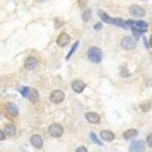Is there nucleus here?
<instances>
[{
	"label": "nucleus",
	"mask_w": 152,
	"mask_h": 152,
	"mask_svg": "<svg viewBox=\"0 0 152 152\" xmlns=\"http://www.w3.org/2000/svg\"><path fill=\"white\" fill-rule=\"evenodd\" d=\"M88 58L91 62L99 63L102 60V51L97 47H90L88 51Z\"/></svg>",
	"instance_id": "f257e3e1"
},
{
	"label": "nucleus",
	"mask_w": 152,
	"mask_h": 152,
	"mask_svg": "<svg viewBox=\"0 0 152 152\" xmlns=\"http://www.w3.org/2000/svg\"><path fill=\"white\" fill-rule=\"evenodd\" d=\"M63 131H64L63 127L58 123H54L48 127V133L53 138H60L62 136Z\"/></svg>",
	"instance_id": "f03ea898"
},
{
	"label": "nucleus",
	"mask_w": 152,
	"mask_h": 152,
	"mask_svg": "<svg viewBox=\"0 0 152 152\" xmlns=\"http://www.w3.org/2000/svg\"><path fill=\"white\" fill-rule=\"evenodd\" d=\"M136 45H137L136 40H134L131 37L127 36V37H123L122 40H121V47L126 50L134 49L136 47Z\"/></svg>",
	"instance_id": "7ed1b4c3"
},
{
	"label": "nucleus",
	"mask_w": 152,
	"mask_h": 152,
	"mask_svg": "<svg viewBox=\"0 0 152 152\" xmlns=\"http://www.w3.org/2000/svg\"><path fill=\"white\" fill-rule=\"evenodd\" d=\"M145 142L143 140H134L129 146V152H144Z\"/></svg>",
	"instance_id": "20e7f679"
},
{
	"label": "nucleus",
	"mask_w": 152,
	"mask_h": 152,
	"mask_svg": "<svg viewBox=\"0 0 152 152\" xmlns=\"http://www.w3.org/2000/svg\"><path fill=\"white\" fill-rule=\"evenodd\" d=\"M64 99H65V93L62 90L56 89V90L52 91V93L50 94V100L53 103H56V104L61 103Z\"/></svg>",
	"instance_id": "39448f33"
},
{
	"label": "nucleus",
	"mask_w": 152,
	"mask_h": 152,
	"mask_svg": "<svg viewBox=\"0 0 152 152\" xmlns=\"http://www.w3.org/2000/svg\"><path fill=\"white\" fill-rule=\"evenodd\" d=\"M129 13H130V15L134 17H142L146 14L144 8L140 6H138V5H133L130 7Z\"/></svg>",
	"instance_id": "423d86ee"
},
{
	"label": "nucleus",
	"mask_w": 152,
	"mask_h": 152,
	"mask_svg": "<svg viewBox=\"0 0 152 152\" xmlns=\"http://www.w3.org/2000/svg\"><path fill=\"white\" fill-rule=\"evenodd\" d=\"M69 41H70V37H69V35L67 33H65V32L60 34L58 37V38H56V44L60 47L67 46L69 43Z\"/></svg>",
	"instance_id": "0eeeda50"
},
{
	"label": "nucleus",
	"mask_w": 152,
	"mask_h": 152,
	"mask_svg": "<svg viewBox=\"0 0 152 152\" xmlns=\"http://www.w3.org/2000/svg\"><path fill=\"white\" fill-rule=\"evenodd\" d=\"M30 142H31V144L36 147V149H41L44 145V141H43V138L40 135H33L30 138Z\"/></svg>",
	"instance_id": "6e6552de"
},
{
	"label": "nucleus",
	"mask_w": 152,
	"mask_h": 152,
	"mask_svg": "<svg viewBox=\"0 0 152 152\" xmlns=\"http://www.w3.org/2000/svg\"><path fill=\"white\" fill-rule=\"evenodd\" d=\"M71 86H72L73 90L75 91L76 93H81L82 91L86 88V84L82 80L76 79L72 82Z\"/></svg>",
	"instance_id": "1a4fd4ad"
},
{
	"label": "nucleus",
	"mask_w": 152,
	"mask_h": 152,
	"mask_svg": "<svg viewBox=\"0 0 152 152\" xmlns=\"http://www.w3.org/2000/svg\"><path fill=\"white\" fill-rule=\"evenodd\" d=\"M86 120L91 124H98L100 121V116L96 112H88L85 115Z\"/></svg>",
	"instance_id": "9d476101"
},
{
	"label": "nucleus",
	"mask_w": 152,
	"mask_h": 152,
	"mask_svg": "<svg viewBox=\"0 0 152 152\" xmlns=\"http://www.w3.org/2000/svg\"><path fill=\"white\" fill-rule=\"evenodd\" d=\"M24 66L26 68L28 69V70H33V69H35L37 66V60L36 59V58H34V56H28V58L25 60Z\"/></svg>",
	"instance_id": "9b49d317"
},
{
	"label": "nucleus",
	"mask_w": 152,
	"mask_h": 152,
	"mask_svg": "<svg viewBox=\"0 0 152 152\" xmlns=\"http://www.w3.org/2000/svg\"><path fill=\"white\" fill-rule=\"evenodd\" d=\"M7 111L8 113V115L11 116V117H16L18 115V107L16 105L15 103L13 102H8L7 104Z\"/></svg>",
	"instance_id": "f8f14e48"
},
{
	"label": "nucleus",
	"mask_w": 152,
	"mask_h": 152,
	"mask_svg": "<svg viewBox=\"0 0 152 152\" xmlns=\"http://www.w3.org/2000/svg\"><path fill=\"white\" fill-rule=\"evenodd\" d=\"M98 15L101 17V19L104 21L105 23H108V24H112V25H116V21L117 18H112L109 16H107L105 12H103L102 10L98 11Z\"/></svg>",
	"instance_id": "ddd939ff"
},
{
	"label": "nucleus",
	"mask_w": 152,
	"mask_h": 152,
	"mask_svg": "<svg viewBox=\"0 0 152 152\" xmlns=\"http://www.w3.org/2000/svg\"><path fill=\"white\" fill-rule=\"evenodd\" d=\"M138 130L135 129V128H130V129H128V130H126V131L124 132L123 134V137L126 140H132V138H134L135 137L138 136Z\"/></svg>",
	"instance_id": "4468645a"
},
{
	"label": "nucleus",
	"mask_w": 152,
	"mask_h": 152,
	"mask_svg": "<svg viewBox=\"0 0 152 152\" xmlns=\"http://www.w3.org/2000/svg\"><path fill=\"white\" fill-rule=\"evenodd\" d=\"M100 137L102 140L106 141H112L115 138L114 133L109 131V130H102V131H100Z\"/></svg>",
	"instance_id": "2eb2a0df"
},
{
	"label": "nucleus",
	"mask_w": 152,
	"mask_h": 152,
	"mask_svg": "<svg viewBox=\"0 0 152 152\" xmlns=\"http://www.w3.org/2000/svg\"><path fill=\"white\" fill-rule=\"evenodd\" d=\"M28 98L31 102L35 103L38 100V98H39V95H38V92L35 88H30V92H29Z\"/></svg>",
	"instance_id": "dca6fc26"
},
{
	"label": "nucleus",
	"mask_w": 152,
	"mask_h": 152,
	"mask_svg": "<svg viewBox=\"0 0 152 152\" xmlns=\"http://www.w3.org/2000/svg\"><path fill=\"white\" fill-rule=\"evenodd\" d=\"M5 132L8 136H15L16 135V127L13 124H7L5 127Z\"/></svg>",
	"instance_id": "f3484780"
},
{
	"label": "nucleus",
	"mask_w": 152,
	"mask_h": 152,
	"mask_svg": "<svg viewBox=\"0 0 152 152\" xmlns=\"http://www.w3.org/2000/svg\"><path fill=\"white\" fill-rule=\"evenodd\" d=\"M30 88H31L21 86H19V88H18V90H19V93L22 95L24 98H28V95H29V92H30Z\"/></svg>",
	"instance_id": "a211bd4d"
},
{
	"label": "nucleus",
	"mask_w": 152,
	"mask_h": 152,
	"mask_svg": "<svg viewBox=\"0 0 152 152\" xmlns=\"http://www.w3.org/2000/svg\"><path fill=\"white\" fill-rule=\"evenodd\" d=\"M131 29H132L133 35L136 37V38H138V39L142 34H144L145 32H147V29H140V28H135V27H132Z\"/></svg>",
	"instance_id": "6ab92c4d"
},
{
	"label": "nucleus",
	"mask_w": 152,
	"mask_h": 152,
	"mask_svg": "<svg viewBox=\"0 0 152 152\" xmlns=\"http://www.w3.org/2000/svg\"><path fill=\"white\" fill-rule=\"evenodd\" d=\"M79 41H77V42L74 43V45L72 46L71 49L69 50L68 54H67V59H69V58H70V56L73 55L74 52H75V51L77 50V47H79Z\"/></svg>",
	"instance_id": "aec40b11"
},
{
	"label": "nucleus",
	"mask_w": 152,
	"mask_h": 152,
	"mask_svg": "<svg viewBox=\"0 0 152 152\" xmlns=\"http://www.w3.org/2000/svg\"><path fill=\"white\" fill-rule=\"evenodd\" d=\"M150 107H151V102L150 101H145L144 103H142L140 105V108L143 112L149 111L150 109Z\"/></svg>",
	"instance_id": "412c9836"
},
{
	"label": "nucleus",
	"mask_w": 152,
	"mask_h": 152,
	"mask_svg": "<svg viewBox=\"0 0 152 152\" xmlns=\"http://www.w3.org/2000/svg\"><path fill=\"white\" fill-rule=\"evenodd\" d=\"M90 17H91V10L86 9L83 13V15H82V20H83L84 22H88V21L90 19Z\"/></svg>",
	"instance_id": "4be33fe9"
},
{
	"label": "nucleus",
	"mask_w": 152,
	"mask_h": 152,
	"mask_svg": "<svg viewBox=\"0 0 152 152\" xmlns=\"http://www.w3.org/2000/svg\"><path fill=\"white\" fill-rule=\"evenodd\" d=\"M134 25H136L138 28H147V26H149V24L145 22V21H137Z\"/></svg>",
	"instance_id": "5701e85b"
},
{
	"label": "nucleus",
	"mask_w": 152,
	"mask_h": 152,
	"mask_svg": "<svg viewBox=\"0 0 152 152\" xmlns=\"http://www.w3.org/2000/svg\"><path fill=\"white\" fill-rule=\"evenodd\" d=\"M90 138H91V140H92L94 143H96V144H98V146H102V143L98 140V138H97L96 134H95V133H93V132L90 133Z\"/></svg>",
	"instance_id": "b1692460"
},
{
	"label": "nucleus",
	"mask_w": 152,
	"mask_h": 152,
	"mask_svg": "<svg viewBox=\"0 0 152 152\" xmlns=\"http://www.w3.org/2000/svg\"><path fill=\"white\" fill-rule=\"evenodd\" d=\"M62 24H63V22H62V21H60L59 18H56V19H55V28H56V29L59 28L60 27H61Z\"/></svg>",
	"instance_id": "393cba45"
},
{
	"label": "nucleus",
	"mask_w": 152,
	"mask_h": 152,
	"mask_svg": "<svg viewBox=\"0 0 152 152\" xmlns=\"http://www.w3.org/2000/svg\"><path fill=\"white\" fill-rule=\"evenodd\" d=\"M147 143L149 147H152V133H150L149 135L147 137Z\"/></svg>",
	"instance_id": "a878e982"
},
{
	"label": "nucleus",
	"mask_w": 152,
	"mask_h": 152,
	"mask_svg": "<svg viewBox=\"0 0 152 152\" xmlns=\"http://www.w3.org/2000/svg\"><path fill=\"white\" fill-rule=\"evenodd\" d=\"M76 152H88L85 147H79L76 149Z\"/></svg>",
	"instance_id": "bb28decb"
},
{
	"label": "nucleus",
	"mask_w": 152,
	"mask_h": 152,
	"mask_svg": "<svg viewBox=\"0 0 152 152\" xmlns=\"http://www.w3.org/2000/svg\"><path fill=\"white\" fill-rule=\"evenodd\" d=\"M101 28H102V24L101 23H98V24H96L94 26V29L95 30H99V29H101Z\"/></svg>",
	"instance_id": "cd10ccee"
},
{
	"label": "nucleus",
	"mask_w": 152,
	"mask_h": 152,
	"mask_svg": "<svg viewBox=\"0 0 152 152\" xmlns=\"http://www.w3.org/2000/svg\"><path fill=\"white\" fill-rule=\"evenodd\" d=\"M5 138H6V135L4 134L3 131H1V130H0V140H4Z\"/></svg>",
	"instance_id": "c85d7f7f"
},
{
	"label": "nucleus",
	"mask_w": 152,
	"mask_h": 152,
	"mask_svg": "<svg viewBox=\"0 0 152 152\" xmlns=\"http://www.w3.org/2000/svg\"><path fill=\"white\" fill-rule=\"evenodd\" d=\"M143 40H144V45L146 46V47H147V48H149V44H147V39H146V37H143Z\"/></svg>",
	"instance_id": "c756f323"
},
{
	"label": "nucleus",
	"mask_w": 152,
	"mask_h": 152,
	"mask_svg": "<svg viewBox=\"0 0 152 152\" xmlns=\"http://www.w3.org/2000/svg\"><path fill=\"white\" fill-rule=\"evenodd\" d=\"M149 45L152 47V35L150 36V38H149Z\"/></svg>",
	"instance_id": "7c9ffc66"
}]
</instances>
